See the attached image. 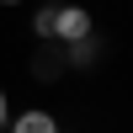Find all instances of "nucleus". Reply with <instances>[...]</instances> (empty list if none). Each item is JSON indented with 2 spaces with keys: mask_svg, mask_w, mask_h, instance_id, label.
Returning a JSON list of instances; mask_svg holds the SVG:
<instances>
[{
  "mask_svg": "<svg viewBox=\"0 0 133 133\" xmlns=\"http://www.w3.org/2000/svg\"><path fill=\"white\" fill-rule=\"evenodd\" d=\"M0 5H21V0H0Z\"/></svg>",
  "mask_w": 133,
  "mask_h": 133,
  "instance_id": "6",
  "label": "nucleus"
},
{
  "mask_svg": "<svg viewBox=\"0 0 133 133\" xmlns=\"http://www.w3.org/2000/svg\"><path fill=\"white\" fill-rule=\"evenodd\" d=\"M5 133H64V128L48 107H21V112L5 117Z\"/></svg>",
  "mask_w": 133,
  "mask_h": 133,
  "instance_id": "2",
  "label": "nucleus"
},
{
  "mask_svg": "<svg viewBox=\"0 0 133 133\" xmlns=\"http://www.w3.org/2000/svg\"><path fill=\"white\" fill-rule=\"evenodd\" d=\"M37 5H69V0H37Z\"/></svg>",
  "mask_w": 133,
  "mask_h": 133,
  "instance_id": "5",
  "label": "nucleus"
},
{
  "mask_svg": "<svg viewBox=\"0 0 133 133\" xmlns=\"http://www.w3.org/2000/svg\"><path fill=\"white\" fill-rule=\"evenodd\" d=\"M5 117H11V91L0 85V128H5Z\"/></svg>",
  "mask_w": 133,
  "mask_h": 133,
  "instance_id": "4",
  "label": "nucleus"
},
{
  "mask_svg": "<svg viewBox=\"0 0 133 133\" xmlns=\"http://www.w3.org/2000/svg\"><path fill=\"white\" fill-rule=\"evenodd\" d=\"M0 133H5V128H0Z\"/></svg>",
  "mask_w": 133,
  "mask_h": 133,
  "instance_id": "7",
  "label": "nucleus"
},
{
  "mask_svg": "<svg viewBox=\"0 0 133 133\" xmlns=\"http://www.w3.org/2000/svg\"><path fill=\"white\" fill-rule=\"evenodd\" d=\"M96 32V16L80 5V0H69V5H37L32 11V37L37 43H53V48H64V43H80Z\"/></svg>",
  "mask_w": 133,
  "mask_h": 133,
  "instance_id": "1",
  "label": "nucleus"
},
{
  "mask_svg": "<svg viewBox=\"0 0 133 133\" xmlns=\"http://www.w3.org/2000/svg\"><path fill=\"white\" fill-rule=\"evenodd\" d=\"M59 64L64 69H96V64H101V37H80V43H64L59 48Z\"/></svg>",
  "mask_w": 133,
  "mask_h": 133,
  "instance_id": "3",
  "label": "nucleus"
}]
</instances>
